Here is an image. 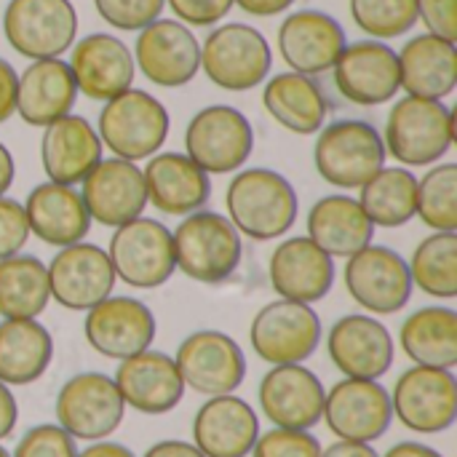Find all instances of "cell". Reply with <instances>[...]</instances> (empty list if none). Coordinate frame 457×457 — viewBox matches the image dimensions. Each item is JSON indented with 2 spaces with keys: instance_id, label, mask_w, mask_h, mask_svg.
<instances>
[{
  "instance_id": "cell-1",
  "label": "cell",
  "mask_w": 457,
  "mask_h": 457,
  "mask_svg": "<svg viewBox=\"0 0 457 457\" xmlns=\"http://www.w3.org/2000/svg\"><path fill=\"white\" fill-rule=\"evenodd\" d=\"M228 220L252 241H276L297 220V193L273 169H244L225 190Z\"/></svg>"
},
{
  "instance_id": "cell-2",
  "label": "cell",
  "mask_w": 457,
  "mask_h": 457,
  "mask_svg": "<svg viewBox=\"0 0 457 457\" xmlns=\"http://www.w3.org/2000/svg\"><path fill=\"white\" fill-rule=\"evenodd\" d=\"M455 139V115L442 99L404 96L386 120V153L404 166L439 163Z\"/></svg>"
},
{
  "instance_id": "cell-3",
  "label": "cell",
  "mask_w": 457,
  "mask_h": 457,
  "mask_svg": "<svg viewBox=\"0 0 457 457\" xmlns=\"http://www.w3.org/2000/svg\"><path fill=\"white\" fill-rule=\"evenodd\" d=\"M171 238L177 268L198 284H220L230 278L244 257L241 233L217 212L198 209L187 214Z\"/></svg>"
},
{
  "instance_id": "cell-4",
  "label": "cell",
  "mask_w": 457,
  "mask_h": 457,
  "mask_svg": "<svg viewBox=\"0 0 457 457\" xmlns=\"http://www.w3.org/2000/svg\"><path fill=\"white\" fill-rule=\"evenodd\" d=\"M96 134L102 147H107L115 158L137 163L163 147L169 137V112L158 96L142 88H126L104 102Z\"/></svg>"
},
{
  "instance_id": "cell-5",
  "label": "cell",
  "mask_w": 457,
  "mask_h": 457,
  "mask_svg": "<svg viewBox=\"0 0 457 457\" xmlns=\"http://www.w3.org/2000/svg\"><path fill=\"white\" fill-rule=\"evenodd\" d=\"M313 163L324 182L353 190L370 182L386 166L383 134L367 120H335L319 129Z\"/></svg>"
},
{
  "instance_id": "cell-6",
  "label": "cell",
  "mask_w": 457,
  "mask_h": 457,
  "mask_svg": "<svg viewBox=\"0 0 457 457\" xmlns=\"http://www.w3.org/2000/svg\"><path fill=\"white\" fill-rule=\"evenodd\" d=\"M270 67V43L252 24L214 27L201 46V70L222 91H252L265 83Z\"/></svg>"
},
{
  "instance_id": "cell-7",
  "label": "cell",
  "mask_w": 457,
  "mask_h": 457,
  "mask_svg": "<svg viewBox=\"0 0 457 457\" xmlns=\"http://www.w3.org/2000/svg\"><path fill=\"white\" fill-rule=\"evenodd\" d=\"M107 257L112 262L115 278L134 289L163 287L177 270L171 230L147 217H137L115 228Z\"/></svg>"
},
{
  "instance_id": "cell-8",
  "label": "cell",
  "mask_w": 457,
  "mask_h": 457,
  "mask_svg": "<svg viewBox=\"0 0 457 457\" xmlns=\"http://www.w3.org/2000/svg\"><path fill=\"white\" fill-rule=\"evenodd\" d=\"M254 147L249 118L230 104H209L198 110L185 129V155L206 174L238 171Z\"/></svg>"
},
{
  "instance_id": "cell-9",
  "label": "cell",
  "mask_w": 457,
  "mask_h": 457,
  "mask_svg": "<svg viewBox=\"0 0 457 457\" xmlns=\"http://www.w3.org/2000/svg\"><path fill=\"white\" fill-rule=\"evenodd\" d=\"M8 46L27 59H54L72 48L78 11L70 0H8L3 13Z\"/></svg>"
},
{
  "instance_id": "cell-10",
  "label": "cell",
  "mask_w": 457,
  "mask_h": 457,
  "mask_svg": "<svg viewBox=\"0 0 457 457\" xmlns=\"http://www.w3.org/2000/svg\"><path fill=\"white\" fill-rule=\"evenodd\" d=\"M249 343L265 364H303L321 343V319L311 305L278 297L252 319Z\"/></svg>"
},
{
  "instance_id": "cell-11",
  "label": "cell",
  "mask_w": 457,
  "mask_h": 457,
  "mask_svg": "<svg viewBox=\"0 0 457 457\" xmlns=\"http://www.w3.org/2000/svg\"><path fill=\"white\" fill-rule=\"evenodd\" d=\"M126 404L110 375L80 372L72 375L56 396V420L72 436L83 442H99L118 431Z\"/></svg>"
},
{
  "instance_id": "cell-12",
  "label": "cell",
  "mask_w": 457,
  "mask_h": 457,
  "mask_svg": "<svg viewBox=\"0 0 457 457\" xmlns=\"http://www.w3.org/2000/svg\"><path fill=\"white\" fill-rule=\"evenodd\" d=\"M394 418L415 434H445L457 420V380L453 370L410 367L391 394Z\"/></svg>"
},
{
  "instance_id": "cell-13",
  "label": "cell",
  "mask_w": 457,
  "mask_h": 457,
  "mask_svg": "<svg viewBox=\"0 0 457 457\" xmlns=\"http://www.w3.org/2000/svg\"><path fill=\"white\" fill-rule=\"evenodd\" d=\"M321 420L343 442L372 445L394 423L391 394L378 380L343 378L324 396Z\"/></svg>"
},
{
  "instance_id": "cell-14",
  "label": "cell",
  "mask_w": 457,
  "mask_h": 457,
  "mask_svg": "<svg viewBox=\"0 0 457 457\" xmlns=\"http://www.w3.org/2000/svg\"><path fill=\"white\" fill-rule=\"evenodd\" d=\"M348 295L375 316L399 313L412 297L407 260L391 246L370 244L345 262Z\"/></svg>"
},
{
  "instance_id": "cell-15",
  "label": "cell",
  "mask_w": 457,
  "mask_h": 457,
  "mask_svg": "<svg viewBox=\"0 0 457 457\" xmlns=\"http://www.w3.org/2000/svg\"><path fill=\"white\" fill-rule=\"evenodd\" d=\"M177 370L185 388L204 396H222L238 391L246 378V356L241 345L217 329L187 335L177 348Z\"/></svg>"
},
{
  "instance_id": "cell-16",
  "label": "cell",
  "mask_w": 457,
  "mask_h": 457,
  "mask_svg": "<svg viewBox=\"0 0 457 457\" xmlns=\"http://www.w3.org/2000/svg\"><path fill=\"white\" fill-rule=\"evenodd\" d=\"M134 64L150 83L179 88L201 70V43L179 19H155L137 35Z\"/></svg>"
},
{
  "instance_id": "cell-17",
  "label": "cell",
  "mask_w": 457,
  "mask_h": 457,
  "mask_svg": "<svg viewBox=\"0 0 457 457\" xmlns=\"http://www.w3.org/2000/svg\"><path fill=\"white\" fill-rule=\"evenodd\" d=\"M332 72L343 99L359 107L386 104L402 91L396 51L375 37L345 43Z\"/></svg>"
},
{
  "instance_id": "cell-18",
  "label": "cell",
  "mask_w": 457,
  "mask_h": 457,
  "mask_svg": "<svg viewBox=\"0 0 457 457\" xmlns=\"http://www.w3.org/2000/svg\"><path fill=\"white\" fill-rule=\"evenodd\" d=\"M48 268L51 300L67 311H88L115 289V270L96 244H70L56 252Z\"/></svg>"
},
{
  "instance_id": "cell-19",
  "label": "cell",
  "mask_w": 457,
  "mask_h": 457,
  "mask_svg": "<svg viewBox=\"0 0 457 457\" xmlns=\"http://www.w3.org/2000/svg\"><path fill=\"white\" fill-rule=\"evenodd\" d=\"M158 324L153 311L134 297H104L94 308L86 311L83 335L88 345L104 356L123 361L147 351L155 340Z\"/></svg>"
},
{
  "instance_id": "cell-20",
  "label": "cell",
  "mask_w": 457,
  "mask_h": 457,
  "mask_svg": "<svg viewBox=\"0 0 457 457\" xmlns=\"http://www.w3.org/2000/svg\"><path fill=\"white\" fill-rule=\"evenodd\" d=\"M88 217L104 228H120L142 217L147 206L145 174L134 161L102 158L80 182Z\"/></svg>"
},
{
  "instance_id": "cell-21",
  "label": "cell",
  "mask_w": 457,
  "mask_h": 457,
  "mask_svg": "<svg viewBox=\"0 0 457 457\" xmlns=\"http://www.w3.org/2000/svg\"><path fill=\"white\" fill-rule=\"evenodd\" d=\"M260 407L265 420L276 428L311 431L321 423L324 412V386L303 364H278L260 380Z\"/></svg>"
},
{
  "instance_id": "cell-22",
  "label": "cell",
  "mask_w": 457,
  "mask_h": 457,
  "mask_svg": "<svg viewBox=\"0 0 457 457\" xmlns=\"http://www.w3.org/2000/svg\"><path fill=\"white\" fill-rule=\"evenodd\" d=\"M327 351L332 364L345 378L359 380H380L396 356L394 337L386 324L364 313L337 319L329 329Z\"/></svg>"
},
{
  "instance_id": "cell-23",
  "label": "cell",
  "mask_w": 457,
  "mask_h": 457,
  "mask_svg": "<svg viewBox=\"0 0 457 457\" xmlns=\"http://www.w3.org/2000/svg\"><path fill=\"white\" fill-rule=\"evenodd\" d=\"M348 37L343 24L316 8L289 13L278 27V51L292 72L321 75L335 67Z\"/></svg>"
},
{
  "instance_id": "cell-24",
  "label": "cell",
  "mask_w": 457,
  "mask_h": 457,
  "mask_svg": "<svg viewBox=\"0 0 457 457\" xmlns=\"http://www.w3.org/2000/svg\"><path fill=\"white\" fill-rule=\"evenodd\" d=\"M67 64L72 70L78 94L96 102H107L131 88L137 72L131 48L110 32H91L80 37L72 46Z\"/></svg>"
},
{
  "instance_id": "cell-25",
  "label": "cell",
  "mask_w": 457,
  "mask_h": 457,
  "mask_svg": "<svg viewBox=\"0 0 457 457\" xmlns=\"http://www.w3.org/2000/svg\"><path fill=\"white\" fill-rule=\"evenodd\" d=\"M268 276L273 292L281 300L313 305L332 292L335 257H329L308 236H295L276 246L270 254Z\"/></svg>"
},
{
  "instance_id": "cell-26",
  "label": "cell",
  "mask_w": 457,
  "mask_h": 457,
  "mask_svg": "<svg viewBox=\"0 0 457 457\" xmlns=\"http://www.w3.org/2000/svg\"><path fill=\"white\" fill-rule=\"evenodd\" d=\"M112 380L120 391L123 404L142 415H166L185 396V383L177 361L169 353L150 348L123 359Z\"/></svg>"
},
{
  "instance_id": "cell-27",
  "label": "cell",
  "mask_w": 457,
  "mask_h": 457,
  "mask_svg": "<svg viewBox=\"0 0 457 457\" xmlns=\"http://www.w3.org/2000/svg\"><path fill=\"white\" fill-rule=\"evenodd\" d=\"M257 436V412L233 394L209 396L193 418V445L206 457H246Z\"/></svg>"
},
{
  "instance_id": "cell-28",
  "label": "cell",
  "mask_w": 457,
  "mask_h": 457,
  "mask_svg": "<svg viewBox=\"0 0 457 457\" xmlns=\"http://www.w3.org/2000/svg\"><path fill=\"white\" fill-rule=\"evenodd\" d=\"M78 102V86L64 59H35L16 80V115L35 129L72 112Z\"/></svg>"
},
{
  "instance_id": "cell-29",
  "label": "cell",
  "mask_w": 457,
  "mask_h": 457,
  "mask_svg": "<svg viewBox=\"0 0 457 457\" xmlns=\"http://www.w3.org/2000/svg\"><path fill=\"white\" fill-rule=\"evenodd\" d=\"M147 204H153L161 214L187 217L206 206L212 195L209 174L179 153H155L142 169Z\"/></svg>"
},
{
  "instance_id": "cell-30",
  "label": "cell",
  "mask_w": 457,
  "mask_h": 457,
  "mask_svg": "<svg viewBox=\"0 0 457 457\" xmlns=\"http://www.w3.org/2000/svg\"><path fill=\"white\" fill-rule=\"evenodd\" d=\"M102 161V139L83 115H64L43 129L40 163L51 182L80 185Z\"/></svg>"
},
{
  "instance_id": "cell-31",
  "label": "cell",
  "mask_w": 457,
  "mask_h": 457,
  "mask_svg": "<svg viewBox=\"0 0 457 457\" xmlns=\"http://www.w3.org/2000/svg\"><path fill=\"white\" fill-rule=\"evenodd\" d=\"M24 214L29 233L59 249L83 241L91 230V217L80 193L72 185H59L51 179L32 187L24 201Z\"/></svg>"
},
{
  "instance_id": "cell-32",
  "label": "cell",
  "mask_w": 457,
  "mask_h": 457,
  "mask_svg": "<svg viewBox=\"0 0 457 457\" xmlns=\"http://www.w3.org/2000/svg\"><path fill=\"white\" fill-rule=\"evenodd\" d=\"M399 56L402 91L423 99H445L457 86V48L453 40L431 32L404 43Z\"/></svg>"
},
{
  "instance_id": "cell-33",
  "label": "cell",
  "mask_w": 457,
  "mask_h": 457,
  "mask_svg": "<svg viewBox=\"0 0 457 457\" xmlns=\"http://www.w3.org/2000/svg\"><path fill=\"white\" fill-rule=\"evenodd\" d=\"M308 238L329 257H351L372 244L375 225L361 209L359 198L324 195L308 212Z\"/></svg>"
},
{
  "instance_id": "cell-34",
  "label": "cell",
  "mask_w": 457,
  "mask_h": 457,
  "mask_svg": "<svg viewBox=\"0 0 457 457\" xmlns=\"http://www.w3.org/2000/svg\"><path fill=\"white\" fill-rule=\"evenodd\" d=\"M54 359V337L37 319L0 321V383L29 386L46 375Z\"/></svg>"
},
{
  "instance_id": "cell-35",
  "label": "cell",
  "mask_w": 457,
  "mask_h": 457,
  "mask_svg": "<svg viewBox=\"0 0 457 457\" xmlns=\"http://www.w3.org/2000/svg\"><path fill=\"white\" fill-rule=\"evenodd\" d=\"M262 104L276 123L303 137L324 129V120L329 112L324 91L311 75H303V72L273 75L265 83Z\"/></svg>"
},
{
  "instance_id": "cell-36",
  "label": "cell",
  "mask_w": 457,
  "mask_h": 457,
  "mask_svg": "<svg viewBox=\"0 0 457 457\" xmlns=\"http://www.w3.org/2000/svg\"><path fill=\"white\" fill-rule=\"evenodd\" d=\"M399 343L410 361L453 370L457 364V313L445 305H428L410 313L402 324Z\"/></svg>"
},
{
  "instance_id": "cell-37",
  "label": "cell",
  "mask_w": 457,
  "mask_h": 457,
  "mask_svg": "<svg viewBox=\"0 0 457 457\" xmlns=\"http://www.w3.org/2000/svg\"><path fill=\"white\" fill-rule=\"evenodd\" d=\"M51 300L48 268L32 254H11L0 260V316L37 319Z\"/></svg>"
},
{
  "instance_id": "cell-38",
  "label": "cell",
  "mask_w": 457,
  "mask_h": 457,
  "mask_svg": "<svg viewBox=\"0 0 457 457\" xmlns=\"http://www.w3.org/2000/svg\"><path fill=\"white\" fill-rule=\"evenodd\" d=\"M359 190H361L359 204L375 228H402L415 217L418 179L410 169H402V166L386 169L383 166Z\"/></svg>"
},
{
  "instance_id": "cell-39",
  "label": "cell",
  "mask_w": 457,
  "mask_h": 457,
  "mask_svg": "<svg viewBox=\"0 0 457 457\" xmlns=\"http://www.w3.org/2000/svg\"><path fill=\"white\" fill-rule=\"evenodd\" d=\"M412 287L436 297H457V233L434 230V236L423 238L407 262Z\"/></svg>"
},
{
  "instance_id": "cell-40",
  "label": "cell",
  "mask_w": 457,
  "mask_h": 457,
  "mask_svg": "<svg viewBox=\"0 0 457 457\" xmlns=\"http://www.w3.org/2000/svg\"><path fill=\"white\" fill-rule=\"evenodd\" d=\"M415 214L442 233H457V163H436L423 179H418Z\"/></svg>"
},
{
  "instance_id": "cell-41",
  "label": "cell",
  "mask_w": 457,
  "mask_h": 457,
  "mask_svg": "<svg viewBox=\"0 0 457 457\" xmlns=\"http://www.w3.org/2000/svg\"><path fill=\"white\" fill-rule=\"evenodd\" d=\"M351 16L375 40L407 35L418 21V0H351Z\"/></svg>"
},
{
  "instance_id": "cell-42",
  "label": "cell",
  "mask_w": 457,
  "mask_h": 457,
  "mask_svg": "<svg viewBox=\"0 0 457 457\" xmlns=\"http://www.w3.org/2000/svg\"><path fill=\"white\" fill-rule=\"evenodd\" d=\"M166 0H94L96 13L115 29L139 32L150 21L161 19Z\"/></svg>"
},
{
  "instance_id": "cell-43",
  "label": "cell",
  "mask_w": 457,
  "mask_h": 457,
  "mask_svg": "<svg viewBox=\"0 0 457 457\" xmlns=\"http://www.w3.org/2000/svg\"><path fill=\"white\" fill-rule=\"evenodd\" d=\"M252 457H321V445L308 431L270 428L257 436Z\"/></svg>"
},
{
  "instance_id": "cell-44",
  "label": "cell",
  "mask_w": 457,
  "mask_h": 457,
  "mask_svg": "<svg viewBox=\"0 0 457 457\" xmlns=\"http://www.w3.org/2000/svg\"><path fill=\"white\" fill-rule=\"evenodd\" d=\"M11 457H78V447L62 426L43 423L19 439Z\"/></svg>"
},
{
  "instance_id": "cell-45",
  "label": "cell",
  "mask_w": 457,
  "mask_h": 457,
  "mask_svg": "<svg viewBox=\"0 0 457 457\" xmlns=\"http://www.w3.org/2000/svg\"><path fill=\"white\" fill-rule=\"evenodd\" d=\"M29 238V225L24 214V204L0 195V260L19 254Z\"/></svg>"
},
{
  "instance_id": "cell-46",
  "label": "cell",
  "mask_w": 457,
  "mask_h": 457,
  "mask_svg": "<svg viewBox=\"0 0 457 457\" xmlns=\"http://www.w3.org/2000/svg\"><path fill=\"white\" fill-rule=\"evenodd\" d=\"M166 5L177 13V19L182 24L212 27V24L222 21L236 3L233 0H166Z\"/></svg>"
},
{
  "instance_id": "cell-47",
  "label": "cell",
  "mask_w": 457,
  "mask_h": 457,
  "mask_svg": "<svg viewBox=\"0 0 457 457\" xmlns=\"http://www.w3.org/2000/svg\"><path fill=\"white\" fill-rule=\"evenodd\" d=\"M418 19L431 35L457 40V0H418Z\"/></svg>"
},
{
  "instance_id": "cell-48",
  "label": "cell",
  "mask_w": 457,
  "mask_h": 457,
  "mask_svg": "<svg viewBox=\"0 0 457 457\" xmlns=\"http://www.w3.org/2000/svg\"><path fill=\"white\" fill-rule=\"evenodd\" d=\"M16 70L0 56V123H5L16 112Z\"/></svg>"
},
{
  "instance_id": "cell-49",
  "label": "cell",
  "mask_w": 457,
  "mask_h": 457,
  "mask_svg": "<svg viewBox=\"0 0 457 457\" xmlns=\"http://www.w3.org/2000/svg\"><path fill=\"white\" fill-rule=\"evenodd\" d=\"M16 420H19L16 399H13V394H11V388H8L5 383H0V442H3L5 436L13 434Z\"/></svg>"
},
{
  "instance_id": "cell-50",
  "label": "cell",
  "mask_w": 457,
  "mask_h": 457,
  "mask_svg": "<svg viewBox=\"0 0 457 457\" xmlns=\"http://www.w3.org/2000/svg\"><path fill=\"white\" fill-rule=\"evenodd\" d=\"M142 457H206L195 445L190 442H179V439H166L153 445Z\"/></svg>"
},
{
  "instance_id": "cell-51",
  "label": "cell",
  "mask_w": 457,
  "mask_h": 457,
  "mask_svg": "<svg viewBox=\"0 0 457 457\" xmlns=\"http://www.w3.org/2000/svg\"><path fill=\"white\" fill-rule=\"evenodd\" d=\"M244 13H252V16H276V13H284L295 0H233Z\"/></svg>"
},
{
  "instance_id": "cell-52",
  "label": "cell",
  "mask_w": 457,
  "mask_h": 457,
  "mask_svg": "<svg viewBox=\"0 0 457 457\" xmlns=\"http://www.w3.org/2000/svg\"><path fill=\"white\" fill-rule=\"evenodd\" d=\"M321 457H380L372 445H361V442H335L327 450H321Z\"/></svg>"
},
{
  "instance_id": "cell-53",
  "label": "cell",
  "mask_w": 457,
  "mask_h": 457,
  "mask_svg": "<svg viewBox=\"0 0 457 457\" xmlns=\"http://www.w3.org/2000/svg\"><path fill=\"white\" fill-rule=\"evenodd\" d=\"M78 457H137L129 447L118 445V442H107V439H99V442H91V447H86L83 453H78Z\"/></svg>"
},
{
  "instance_id": "cell-54",
  "label": "cell",
  "mask_w": 457,
  "mask_h": 457,
  "mask_svg": "<svg viewBox=\"0 0 457 457\" xmlns=\"http://www.w3.org/2000/svg\"><path fill=\"white\" fill-rule=\"evenodd\" d=\"M383 457H442L434 447L420 445V442H399L394 445Z\"/></svg>"
},
{
  "instance_id": "cell-55",
  "label": "cell",
  "mask_w": 457,
  "mask_h": 457,
  "mask_svg": "<svg viewBox=\"0 0 457 457\" xmlns=\"http://www.w3.org/2000/svg\"><path fill=\"white\" fill-rule=\"evenodd\" d=\"M13 174H16V166H13V155L11 150L0 142V195H5L13 185Z\"/></svg>"
},
{
  "instance_id": "cell-56",
  "label": "cell",
  "mask_w": 457,
  "mask_h": 457,
  "mask_svg": "<svg viewBox=\"0 0 457 457\" xmlns=\"http://www.w3.org/2000/svg\"><path fill=\"white\" fill-rule=\"evenodd\" d=\"M0 457H11V455H8V450H5V447H0Z\"/></svg>"
}]
</instances>
